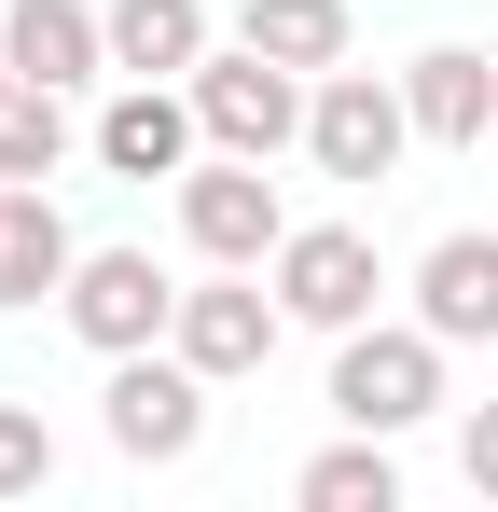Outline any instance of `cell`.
I'll return each instance as SVG.
<instances>
[{
    "instance_id": "cell-3",
    "label": "cell",
    "mask_w": 498,
    "mask_h": 512,
    "mask_svg": "<svg viewBox=\"0 0 498 512\" xmlns=\"http://www.w3.org/2000/svg\"><path fill=\"white\" fill-rule=\"evenodd\" d=\"M56 305H70V333L97 346V360H125V346H166V333H180V277H166L153 250H83Z\"/></svg>"
},
{
    "instance_id": "cell-7",
    "label": "cell",
    "mask_w": 498,
    "mask_h": 512,
    "mask_svg": "<svg viewBox=\"0 0 498 512\" xmlns=\"http://www.w3.org/2000/svg\"><path fill=\"white\" fill-rule=\"evenodd\" d=\"M180 236H194L208 263H277L291 208H277L263 153H222V167H194V180H180Z\"/></svg>"
},
{
    "instance_id": "cell-5",
    "label": "cell",
    "mask_w": 498,
    "mask_h": 512,
    "mask_svg": "<svg viewBox=\"0 0 498 512\" xmlns=\"http://www.w3.org/2000/svg\"><path fill=\"white\" fill-rule=\"evenodd\" d=\"M111 443H125L139 471L194 457V443H208V374H194L180 346H125V360H111Z\"/></svg>"
},
{
    "instance_id": "cell-17",
    "label": "cell",
    "mask_w": 498,
    "mask_h": 512,
    "mask_svg": "<svg viewBox=\"0 0 498 512\" xmlns=\"http://www.w3.org/2000/svg\"><path fill=\"white\" fill-rule=\"evenodd\" d=\"M56 153H70V111H56V84H0V180H56Z\"/></svg>"
},
{
    "instance_id": "cell-11",
    "label": "cell",
    "mask_w": 498,
    "mask_h": 512,
    "mask_svg": "<svg viewBox=\"0 0 498 512\" xmlns=\"http://www.w3.org/2000/svg\"><path fill=\"white\" fill-rule=\"evenodd\" d=\"M402 97H415V139H443V153H485V125H498V70L471 56V42H429L402 70Z\"/></svg>"
},
{
    "instance_id": "cell-21",
    "label": "cell",
    "mask_w": 498,
    "mask_h": 512,
    "mask_svg": "<svg viewBox=\"0 0 498 512\" xmlns=\"http://www.w3.org/2000/svg\"><path fill=\"white\" fill-rule=\"evenodd\" d=\"M485 153H498V125H485Z\"/></svg>"
},
{
    "instance_id": "cell-19",
    "label": "cell",
    "mask_w": 498,
    "mask_h": 512,
    "mask_svg": "<svg viewBox=\"0 0 498 512\" xmlns=\"http://www.w3.org/2000/svg\"><path fill=\"white\" fill-rule=\"evenodd\" d=\"M457 471H471V499H498V402L457 429Z\"/></svg>"
},
{
    "instance_id": "cell-9",
    "label": "cell",
    "mask_w": 498,
    "mask_h": 512,
    "mask_svg": "<svg viewBox=\"0 0 498 512\" xmlns=\"http://www.w3.org/2000/svg\"><path fill=\"white\" fill-rule=\"evenodd\" d=\"M194 139H208V125H194V84H125L97 111V167L111 180H180Z\"/></svg>"
},
{
    "instance_id": "cell-2",
    "label": "cell",
    "mask_w": 498,
    "mask_h": 512,
    "mask_svg": "<svg viewBox=\"0 0 498 512\" xmlns=\"http://www.w3.org/2000/svg\"><path fill=\"white\" fill-rule=\"evenodd\" d=\"M332 416L346 429H415V416H443V333L415 319V333H360L332 346Z\"/></svg>"
},
{
    "instance_id": "cell-12",
    "label": "cell",
    "mask_w": 498,
    "mask_h": 512,
    "mask_svg": "<svg viewBox=\"0 0 498 512\" xmlns=\"http://www.w3.org/2000/svg\"><path fill=\"white\" fill-rule=\"evenodd\" d=\"M415 319L443 346H498V236H443L415 263Z\"/></svg>"
},
{
    "instance_id": "cell-4",
    "label": "cell",
    "mask_w": 498,
    "mask_h": 512,
    "mask_svg": "<svg viewBox=\"0 0 498 512\" xmlns=\"http://www.w3.org/2000/svg\"><path fill=\"white\" fill-rule=\"evenodd\" d=\"M374 291H388V263H374L360 222H291V236H277V305H291L305 333H360Z\"/></svg>"
},
{
    "instance_id": "cell-6",
    "label": "cell",
    "mask_w": 498,
    "mask_h": 512,
    "mask_svg": "<svg viewBox=\"0 0 498 512\" xmlns=\"http://www.w3.org/2000/svg\"><path fill=\"white\" fill-rule=\"evenodd\" d=\"M415 139V97L374 84V70H319V97H305V153H319L332 180H388Z\"/></svg>"
},
{
    "instance_id": "cell-13",
    "label": "cell",
    "mask_w": 498,
    "mask_h": 512,
    "mask_svg": "<svg viewBox=\"0 0 498 512\" xmlns=\"http://www.w3.org/2000/svg\"><path fill=\"white\" fill-rule=\"evenodd\" d=\"M70 222H56V194L42 180H0V305H42V291H70Z\"/></svg>"
},
{
    "instance_id": "cell-8",
    "label": "cell",
    "mask_w": 498,
    "mask_h": 512,
    "mask_svg": "<svg viewBox=\"0 0 498 512\" xmlns=\"http://www.w3.org/2000/svg\"><path fill=\"white\" fill-rule=\"evenodd\" d=\"M277 319H291L277 291H236V277H222V291H180V333H166V346H180L208 388H236V374L277 360Z\"/></svg>"
},
{
    "instance_id": "cell-14",
    "label": "cell",
    "mask_w": 498,
    "mask_h": 512,
    "mask_svg": "<svg viewBox=\"0 0 498 512\" xmlns=\"http://www.w3.org/2000/svg\"><path fill=\"white\" fill-rule=\"evenodd\" d=\"M208 56V0H111V70L125 84H166Z\"/></svg>"
},
{
    "instance_id": "cell-18",
    "label": "cell",
    "mask_w": 498,
    "mask_h": 512,
    "mask_svg": "<svg viewBox=\"0 0 498 512\" xmlns=\"http://www.w3.org/2000/svg\"><path fill=\"white\" fill-rule=\"evenodd\" d=\"M42 485H56V429L28 402H0V499H42Z\"/></svg>"
},
{
    "instance_id": "cell-10",
    "label": "cell",
    "mask_w": 498,
    "mask_h": 512,
    "mask_svg": "<svg viewBox=\"0 0 498 512\" xmlns=\"http://www.w3.org/2000/svg\"><path fill=\"white\" fill-rule=\"evenodd\" d=\"M0 42H14V70H28V84H97V70H111V14H97V0H14V14H0Z\"/></svg>"
},
{
    "instance_id": "cell-20",
    "label": "cell",
    "mask_w": 498,
    "mask_h": 512,
    "mask_svg": "<svg viewBox=\"0 0 498 512\" xmlns=\"http://www.w3.org/2000/svg\"><path fill=\"white\" fill-rule=\"evenodd\" d=\"M0 84H14V42H0Z\"/></svg>"
},
{
    "instance_id": "cell-15",
    "label": "cell",
    "mask_w": 498,
    "mask_h": 512,
    "mask_svg": "<svg viewBox=\"0 0 498 512\" xmlns=\"http://www.w3.org/2000/svg\"><path fill=\"white\" fill-rule=\"evenodd\" d=\"M236 42H263L277 70H346V0H236Z\"/></svg>"
},
{
    "instance_id": "cell-1",
    "label": "cell",
    "mask_w": 498,
    "mask_h": 512,
    "mask_svg": "<svg viewBox=\"0 0 498 512\" xmlns=\"http://www.w3.org/2000/svg\"><path fill=\"white\" fill-rule=\"evenodd\" d=\"M180 84H194V125H208V153H291V139H305V70H277L263 42H236V56L208 42Z\"/></svg>"
},
{
    "instance_id": "cell-16",
    "label": "cell",
    "mask_w": 498,
    "mask_h": 512,
    "mask_svg": "<svg viewBox=\"0 0 498 512\" xmlns=\"http://www.w3.org/2000/svg\"><path fill=\"white\" fill-rule=\"evenodd\" d=\"M305 512H402V471H388V429H360V443H332V457H305V485H291Z\"/></svg>"
}]
</instances>
